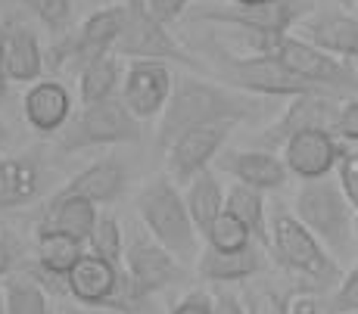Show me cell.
<instances>
[{"mask_svg":"<svg viewBox=\"0 0 358 314\" xmlns=\"http://www.w3.org/2000/svg\"><path fill=\"white\" fill-rule=\"evenodd\" d=\"M265 100L252 97L246 91H234L231 84H215V81L184 75L175 81L171 100L159 115L156 128V149L169 153V147L187 131L212 121H243L246 115L262 112Z\"/></svg>","mask_w":358,"mask_h":314,"instance_id":"6da1fadb","label":"cell"},{"mask_svg":"<svg viewBox=\"0 0 358 314\" xmlns=\"http://www.w3.org/2000/svg\"><path fill=\"white\" fill-rule=\"evenodd\" d=\"M150 3V10L156 13V19L165 25H171L175 19H181L184 13H187V6H190V0H147Z\"/></svg>","mask_w":358,"mask_h":314,"instance_id":"d590c367","label":"cell"},{"mask_svg":"<svg viewBox=\"0 0 358 314\" xmlns=\"http://www.w3.org/2000/svg\"><path fill=\"white\" fill-rule=\"evenodd\" d=\"M296 218L330 249L334 258H349L355 246V206L336 177L302 181L296 193Z\"/></svg>","mask_w":358,"mask_h":314,"instance_id":"5b68a950","label":"cell"},{"mask_svg":"<svg viewBox=\"0 0 358 314\" xmlns=\"http://www.w3.org/2000/svg\"><path fill=\"white\" fill-rule=\"evenodd\" d=\"M234 6H265V3H274V0H231Z\"/></svg>","mask_w":358,"mask_h":314,"instance_id":"7bdbcfd3","label":"cell"},{"mask_svg":"<svg viewBox=\"0 0 358 314\" xmlns=\"http://www.w3.org/2000/svg\"><path fill=\"white\" fill-rule=\"evenodd\" d=\"M81 255H85V243L81 240L59 234V230H38V258L34 262L44 264L47 271L66 277Z\"/></svg>","mask_w":358,"mask_h":314,"instance_id":"f1b7e54d","label":"cell"},{"mask_svg":"<svg viewBox=\"0 0 358 314\" xmlns=\"http://www.w3.org/2000/svg\"><path fill=\"white\" fill-rule=\"evenodd\" d=\"M262 314H287V302H280V299H268Z\"/></svg>","mask_w":358,"mask_h":314,"instance_id":"60d3db41","label":"cell"},{"mask_svg":"<svg viewBox=\"0 0 358 314\" xmlns=\"http://www.w3.org/2000/svg\"><path fill=\"white\" fill-rule=\"evenodd\" d=\"M336 137L343 143H358V97H346L340 103V115H336Z\"/></svg>","mask_w":358,"mask_h":314,"instance_id":"e575fe53","label":"cell"},{"mask_svg":"<svg viewBox=\"0 0 358 314\" xmlns=\"http://www.w3.org/2000/svg\"><path fill=\"white\" fill-rule=\"evenodd\" d=\"M0 292H3V305L10 314H47V290L29 271H16V274L3 277Z\"/></svg>","mask_w":358,"mask_h":314,"instance_id":"83f0119b","label":"cell"},{"mask_svg":"<svg viewBox=\"0 0 358 314\" xmlns=\"http://www.w3.org/2000/svg\"><path fill=\"white\" fill-rule=\"evenodd\" d=\"M287 314H324V308H321V302L315 296L299 292V296L287 299Z\"/></svg>","mask_w":358,"mask_h":314,"instance_id":"f35d334b","label":"cell"},{"mask_svg":"<svg viewBox=\"0 0 358 314\" xmlns=\"http://www.w3.org/2000/svg\"><path fill=\"white\" fill-rule=\"evenodd\" d=\"M6 137H10V131H6V125H3V121H0V147H3V143H6Z\"/></svg>","mask_w":358,"mask_h":314,"instance_id":"ee69618b","label":"cell"},{"mask_svg":"<svg viewBox=\"0 0 358 314\" xmlns=\"http://www.w3.org/2000/svg\"><path fill=\"white\" fill-rule=\"evenodd\" d=\"M125 29L115 44V53L128 59H162V63L199 66L194 53H187L169 35V25L156 19L147 0H125Z\"/></svg>","mask_w":358,"mask_h":314,"instance_id":"30bf717a","label":"cell"},{"mask_svg":"<svg viewBox=\"0 0 358 314\" xmlns=\"http://www.w3.org/2000/svg\"><path fill=\"white\" fill-rule=\"evenodd\" d=\"M50 174L41 159V153H16L0 156V211H16L31 206L38 196H44Z\"/></svg>","mask_w":358,"mask_h":314,"instance_id":"2e32d148","label":"cell"},{"mask_svg":"<svg viewBox=\"0 0 358 314\" xmlns=\"http://www.w3.org/2000/svg\"><path fill=\"white\" fill-rule=\"evenodd\" d=\"M137 215L147 224L150 237L162 243L181 264L199 258V230L187 211L184 193L169 174L147 181L137 193Z\"/></svg>","mask_w":358,"mask_h":314,"instance_id":"3957f363","label":"cell"},{"mask_svg":"<svg viewBox=\"0 0 358 314\" xmlns=\"http://www.w3.org/2000/svg\"><path fill=\"white\" fill-rule=\"evenodd\" d=\"M25 10H31L38 16V22L44 25L50 35H66L72 29L75 19V0H19Z\"/></svg>","mask_w":358,"mask_h":314,"instance_id":"1f68e13d","label":"cell"},{"mask_svg":"<svg viewBox=\"0 0 358 314\" xmlns=\"http://www.w3.org/2000/svg\"><path fill=\"white\" fill-rule=\"evenodd\" d=\"M0 35H3V63L10 72V81L19 84H34L41 81L44 72V50L38 44V35L19 19H3L0 22Z\"/></svg>","mask_w":358,"mask_h":314,"instance_id":"44dd1931","label":"cell"},{"mask_svg":"<svg viewBox=\"0 0 358 314\" xmlns=\"http://www.w3.org/2000/svg\"><path fill=\"white\" fill-rule=\"evenodd\" d=\"M336 181H340L343 193L349 196V202H352L358 211V143L349 147L346 156L340 159V165H336Z\"/></svg>","mask_w":358,"mask_h":314,"instance_id":"836d02e7","label":"cell"},{"mask_svg":"<svg viewBox=\"0 0 358 314\" xmlns=\"http://www.w3.org/2000/svg\"><path fill=\"white\" fill-rule=\"evenodd\" d=\"M97 202L81 200V196H50V206L44 211V221L38 224V230H59L75 240L87 243L97 227Z\"/></svg>","mask_w":358,"mask_h":314,"instance_id":"cb8c5ba5","label":"cell"},{"mask_svg":"<svg viewBox=\"0 0 358 314\" xmlns=\"http://www.w3.org/2000/svg\"><path fill=\"white\" fill-rule=\"evenodd\" d=\"M184 202H187L190 218H194L199 237H203L206 230L212 227V221L224 211L228 190L222 187V181H218V174L212 172V168H206V172H199L194 181L184 187Z\"/></svg>","mask_w":358,"mask_h":314,"instance_id":"d4e9b609","label":"cell"},{"mask_svg":"<svg viewBox=\"0 0 358 314\" xmlns=\"http://www.w3.org/2000/svg\"><path fill=\"white\" fill-rule=\"evenodd\" d=\"M22 112L38 134H57L72 121V94L63 81L41 78L25 91Z\"/></svg>","mask_w":358,"mask_h":314,"instance_id":"d6986e66","label":"cell"},{"mask_svg":"<svg viewBox=\"0 0 358 314\" xmlns=\"http://www.w3.org/2000/svg\"><path fill=\"white\" fill-rule=\"evenodd\" d=\"M315 10V0H274L265 6H218V3H199L190 10L194 22H218L240 29L243 35H290L296 22Z\"/></svg>","mask_w":358,"mask_h":314,"instance_id":"9c48e42d","label":"cell"},{"mask_svg":"<svg viewBox=\"0 0 358 314\" xmlns=\"http://www.w3.org/2000/svg\"><path fill=\"white\" fill-rule=\"evenodd\" d=\"M274 262L284 271H290L293 277H299L302 283L312 286V292L321 290H336V283L343 280V268L330 249L306 224L290 211H278L271 218V249Z\"/></svg>","mask_w":358,"mask_h":314,"instance_id":"277c9868","label":"cell"},{"mask_svg":"<svg viewBox=\"0 0 358 314\" xmlns=\"http://www.w3.org/2000/svg\"><path fill=\"white\" fill-rule=\"evenodd\" d=\"M336 3H340V6H346V10H352V6H355V0H336Z\"/></svg>","mask_w":358,"mask_h":314,"instance_id":"f6af8a7d","label":"cell"},{"mask_svg":"<svg viewBox=\"0 0 358 314\" xmlns=\"http://www.w3.org/2000/svg\"><path fill=\"white\" fill-rule=\"evenodd\" d=\"M330 314H358V264L343 274V280L336 283V290L330 292L327 302Z\"/></svg>","mask_w":358,"mask_h":314,"instance_id":"d6a6232c","label":"cell"},{"mask_svg":"<svg viewBox=\"0 0 358 314\" xmlns=\"http://www.w3.org/2000/svg\"><path fill=\"white\" fill-rule=\"evenodd\" d=\"M6 97H10V72L3 63V35H0V103H6Z\"/></svg>","mask_w":358,"mask_h":314,"instance_id":"ab89813d","label":"cell"},{"mask_svg":"<svg viewBox=\"0 0 358 314\" xmlns=\"http://www.w3.org/2000/svg\"><path fill=\"white\" fill-rule=\"evenodd\" d=\"M0 314H10L6 311V305H3V292H0Z\"/></svg>","mask_w":358,"mask_h":314,"instance_id":"bcb514c9","label":"cell"},{"mask_svg":"<svg viewBox=\"0 0 358 314\" xmlns=\"http://www.w3.org/2000/svg\"><path fill=\"white\" fill-rule=\"evenodd\" d=\"M265 264H268L265 246H259V243H250L237 252H222V249L206 246L196 258V274L206 283L228 286V283H240V280L256 277L259 271H265Z\"/></svg>","mask_w":358,"mask_h":314,"instance_id":"ffe728a7","label":"cell"},{"mask_svg":"<svg viewBox=\"0 0 358 314\" xmlns=\"http://www.w3.org/2000/svg\"><path fill=\"white\" fill-rule=\"evenodd\" d=\"M352 13H355V19H358V0H355V6H352Z\"/></svg>","mask_w":358,"mask_h":314,"instance_id":"7dc6e473","label":"cell"},{"mask_svg":"<svg viewBox=\"0 0 358 314\" xmlns=\"http://www.w3.org/2000/svg\"><path fill=\"white\" fill-rule=\"evenodd\" d=\"M125 274L134 283V290L141 296H156V292L169 290L171 283L184 280V264L165 249L162 243H156L153 237H131L125 249Z\"/></svg>","mask_w":358,"mask_h":314,"instance_id":"5bb4252c","label":"cell"},{"mask_svg":"<svg viewBox=\"0 0 358 314\" xmlns=\"http://www.w3.org/2000/svg\"><path fill=\"white\" fill-rule=\"evenodd\" d=\"M237 121H212V125H199L194 131H187L184 137H178L165 153V168H169V177L175 184H184L187 187L190 181L206 172L212 165V159H218L228 143L231 131Z\"/></svg>","mask_w":358,"mask_h":314,"instance_id":"4fadbf2b","label":"cell"},{"mask_svg":"<svg viewBox=\"0 0 358 314\" xmlns=\"http://www.w3.org/2000/svg\"><path fill=\"white\" fill-rule=\"evenodd\" d=\"M246 44L252 47V53L278 59L280 66L312 81L315 87H324L334 97H358V66L321 50L312 40L293 35H246Z\"/></svg>","mask_w":358,"mask_h":314,"instance_id":"7a4b0ae2","label":"cell"},{"mask_svg":"<svg viewBox=\"0 0 358 314\" xmlns=\"http://www.w3.org/2000/svg\"><path fill=\"white\" fill-rule=\"evenodd\" d=\"M119 280H122L119 264H109L106 258L94 255V252H85L66 274L69 296L78 305H87V308H106L109 299L119 290Z\"/></svg>","mask_w":358,"mask_h":314,"instance_id":"ac0fdd59","label":"cell"},{"mask_svg":"<svg viewBox=\"0 0 358 314\" xmlns=\"http://www.w3.org/2000/svg\"><path fill=\"white\" fill-rule=\"evenodd\" d=\"M212 314H250V311H246V305L240 302L234 292L222 290L212 296Z\"/></svg>","mask_w":358,"mask_h":314,"instance_id":"74e56055","label":"cell"},{"mask_svg":"<svg viewBox=\"0 0 358 314\" xmlns=\"http://www.w3.org/2000/svg\"><path fill=\"white\" fill-rule=\"evenodd\" d=\"M206 246H212V249H222V252H237L243 249V246L256 243L252 240V234L246 230V224L240 221V218H234L228 209L222 211V215L212 221V227L203 234Z\"/></svg>","mask_w":358,"mask_h":314,"instance_id":"f546056e","label":"cell"},{"mask_svg":"<svg viewBox=\"0 0 358 314\" xmlns=\"http://www.w3.org/2000/svg\"><path fill=\"white\" fill-rule=\"evenodd\" d=\"M306 35L315 47L334 53V57L358 63V19L355 13H318L306 22Z\"/></svg>","mask_w":358,"mask_h":314,"instance_id":"603a6c76","label":"cell"},{"mask_svg":"<svg viewBox=\"0 0 358 314\" xmlns=\"http://www.w3.org/2000/svg\"><path fill=\"white\" fill-rule=\"evenodd\" d=\"M63 314H115V311H106V308H87V305H72V308H66Z\"/></svg>","mask_w":358,"mask_h":314,"instance_id":"b9f144b4","label":"cell"},{"mask_svg":"<svg viewBox=\"0 0 358 314\" xmlns=\"http://www.w3.org/2000/svg\"><path fill=\"white\" fill-rule=\"evenodd\" d=\"M143 137V121H137L122 103V97H109L100 103L81 106V112L59 131V153H78L109 143H137Z\"/></svg>","mask_w":358,"mask_h":314,"instance_id":"ba28073f","label":"cell"},{"mask_svg":"<svg viewBox=\"0 0 358 314\" xmlns=\"http://www.w3.org/2000/svg\"><path fill=\"white\" fill-rule=\"evenodd\" d=\"M171 314H212V296L209 292H203V290L187 292V296L171 308Z\"/></svg>","mask_w":358,"mask_h":314,"instance_id":"8d00e7d4","label":"cell"},{"mask_svg":"<svg viewBox=\"0 0 358 314\" xmlns=\"http://www.w3.org/2000/svg\"><path fill=\"white\" fill-rule=\"evenodd\" d=\"M122 81H125V72L119 66V53H106L103 59L91 63L85 72L78 75V97L81 106L100 103V100L119 97Z\"/></svg>","mask_w":358,"mask_h":314,"instance_id":"4316f807","label":"cell"},{"mask_svg":"<svg viewBox=\"0 0 358 314\" xmlns=\"http://www.w3.org/2000/svg\"><path fill=\"white\" fill-rule=\"evenodd\" d=\"M349 143H343L334 131H302L284 147V162L299 181L330 177L346 156Z\"/></svg>","mask_w":358,"mask_h":314,"instance_id":"9a60e30c","label":"cell"},{"mask_svg":"<svg viewBox=\"0 0 358 314\" xmlns=\"http://www.w3.org/2000/svg\"><path fill=\"white\" fill-rule=\"evenodd\" d=\"M224 209L246 224V230H250L259 246L271 249V218L265 211V193L262 190H252L246 184H234V187H228Z\"/></svg>","mask_w":358,"mask_h":314,"instance_id":"484cf974","label":"cell"},{"mask_svg":"<svg viewBox=\"0 0 358 314\" xmlns=\"http://www.w3.org/2000/svg\"><path fill=\"white\" fill-rule=\"evenodd\" d=\"M171 91H175V81H171L169 63H162V59H131L119 97L137 121H150L165 112Z\"/></svg>","mask_w":358,"mask_h":314,"instance_id":"7c38bea8","label":"cell"},{"mask_svg":"<svg viewBox=\"0 0 358 314\" xmlns=\"http://www.w3.org/2000/svg\"><path fill=\"white\" fill-rule=\"evenodd\" d=\"M128 184V168L122 159L106 156L100 162H91L85 172H78L63 190H57V196H81L91 202H113L115 196L125 190Z\"/></svg>","mask_w":358,"mask_h":314,"instance_id":"7402d4cb","label":"cell"},{"mask_svg":"<svg viewBox=\"0 0 358 314\" xmlns=\"http://www.w3.org/2000/svg\"><path fill=\"white\" fill-rule=\"evenodd\" d=\"M355 234H358V215H355Z\"/></svg>","mask_w":358,"mask_h":314,"instance_id":"c3c4849f","label":"cell"},{"mask_svg":"<svg viewBox=\"0 0 358 314\" xmlns=\"http://www.w3.org/2000/svg\"><path fill=\"white\" fill-rule=\"evenodd\" d=\"M87 246H91L87 252H94V255L106 258L109 264H119L122 268V258H125V237H122V227L113 215H100V221H97V227H94Z\"/></svg>","mask_w":358,"mask_h":314,"instance_id":"4dcf8cb0","label":"cell"},{"mask_svg":"<svg viewBox=\"0 0 358 314\" xmlns=\"http://www.w3.org/2000/svg\"><path fill=\"white\" fill-rule=\"evenodd\" d=\"M222 172H228L237 184H246L252 190H280L290 177V168H287L284 156L271 153V149H228L218 159Z\"/></svg>","mask_w":358,"mask_h":314,"instance_id":"e0dca14e","label":"cell"},{"mask_svg":"<svg viewBox=\"0 0 358 314\" xmlns=\"http://www.w3.org/2000/svg\"><path fill=\"white\" fill-rule=\"evenodd\" d=\"M122 29H125V6L122 3L94 10L91 16L78 25V31L59 38L57 44L50 47L47 63L57 72L81 75L91 63H97V59H103L106 53L115 50V44H119V38H122Z\"/></svg>","mask_w":358,"mask_h":314,"instance_id":"52a82bcc","label":"cell"},{"mask_svg":"<svg viewBox=\"0 0 358 314\" xmlns=\"http://www.w3.org/2000/svg\"><path fill=\"white\" fill-rule=\"evenodd\" d=\"M340 103L343 97H334V94H302V97H293L284 106L280 119L256 134V147L278 153L302 131H336Z\"/></svg>","mask_w":358,"mask_h":314,"instance_id":"8fae6325","label":"cell"},{"mask_svg":"<svg viewBox=\"0 0 358 314\" xmlns=\"http://www.w3.org/2000/svg\"><path fill=\"white\" fill-rule=\"evenodd\" d=\"M209 53L215 59V69L222 72L224 84L246 91L252 97H302V94H327L324 87H315L312 81L299 78L278 59L262 57V53H234L218 44H209Z\"/></svg>","mask_w":358,"mask_h":314,"instance_id":"8992f818","label":"cell"}]
</instances>
